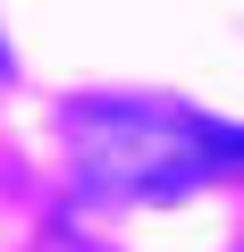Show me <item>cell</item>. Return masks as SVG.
<instances>
[{
  "label": "cell",
  "mask_w": 244,
  "mask_h": 252,
  "mask_svg": "<svg viewBox=\"0 0 244 252\" xmlns=\"http://www.w3.org/2000/svg\"><path fill=\"white\" fill-rule=\"evenodd\" d=\"M68 152L76 185L101 202H160L210 177H244V126H219L177 101H76L68 109Z\"/></svg>",
  "instance_id": "1"
},
{
  "label": "cell",
  "mask_w": 244,
  "mask_h": 252,
  "mask_svg": "<svg viewBox=\"0 0 244 252\" xmlns=\"http://www.w3.org/2000/svg\"><path fill=\"white\" fill-rule=\"evenodd\" d=\"M0 76H9V59H0Z\"/></svg>",
  "instance_id": "2"
}]
</instances>
